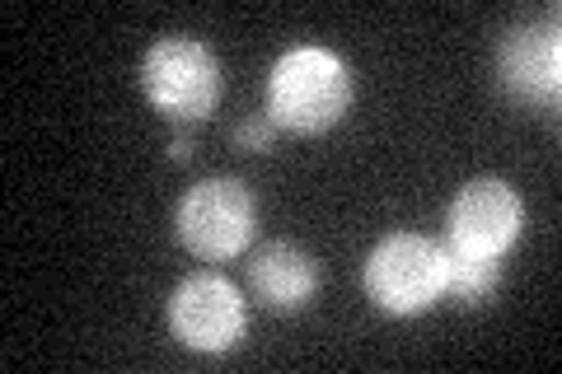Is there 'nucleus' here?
<instances>
[{"instance_id": "9d476101", "label": "nucleus", "mask_w": 562, "mask_h": 374, "mask_svg": "<svg viewBox=\"0 0 562 374\" xmlns=\"http://www.w3.org/2000/svg\"><path fill=\"white\" fill-rule=\"evenodd\" d=\"M272 136H277L272 117H249V122H239V127H235V140H239L244 150H268Z\"/></svg>"}, {"instance_id": "1a4fd4ad", "label": "nucleus", "mask_w": 562, "mask_h": 374, "mask_svg": "<svg viewBox=\"0 0 562 374\" xmlns=\"http://www.w3.org/2000/svg\"><path fill=\"white\" fill-rule=\"evenodd\" d=\"M436 253H441V295H454L460 305H483V299L497 291L502 281V258L473 253V248L454 243V239H436Z\"/></svg>"}, {"instance_id": "39448f33", "label": "nucleus", "mask_w": 562, "mask_h": 374, "mask_svg": "<svg viewBox=\"0 0 562 374\" xmlns=\"http://www.w3.org/2000/svg\"><path fill=\"white\" fill-rule=\"evenodd\" d=\"M169 332L202 355L231 351L244 337V295L216 272L183 276L169 295Z\"/></svg>"}, {"instance_id": "f03ea898", "label": "nucleus", "mask_w": 562, "mask_h": 374, "mask_svg": "<svg viewBox=\"0 0 562 374\" xmlns=\"http://www.w3.org/2000/svg\"><path fill=\"white\" fill-rule=\"evenodd\" d=\"M140 89L169 122H202L221 103V61L206 43L169 33L140 57Z\"/></svg>"}, {"instance_id": "423d86ee", "label": "nucleus", "mask_w": 562, "mask_h": 374, "mask_svg": "<svg viewBox=\"0 0 562 374\" xmlns=\"http://www.w3.org/2000/svg\"><path fill=\"white\" fill-rule=\"evenodd\" d=\"M497 76L502 89L530 109H558L562 94V38L558 20L516 24L497 47Z\"/></svg>"}, {"instance_id": "9b49d317", "label": "nucleus", "mask_w": 562, "mask_h": 374, "mask_svg": "<svg viewBox=\"0 0 562 374\" xmlns=\"http://www.w3.org/2000/svg\"><path fill=\"white\" fill-rule=\"evenodd\" d=\"M169 155H173V159H188V155H192V146H188V136H179V140H173V146H169Z\"/></svg>"}, {"instance_id": "6e6552de", "label": "nucleus", "mask_w": 562, "mask_h": 374, "mask_svg": "<svg viewBox=\"0 0 562 374\" xmlns=\"http://www.w3.org/2000/svg\"><path fill=\"white\" fill-rule=\"evenodd\" d=\"M249 291L268 309L291 314V309L310 305V295L319 291V267H314V258L295 243H281V239L262 243L249 262Z\"/></svg>"}, {"instance_id": "f257e3e1", "label": "nucleus", "mask_w": 562, "mask_h": 374, "mask_svg": "<svg viewBox=\"0 0 562 374\" xmlns=\"http://www.w3.org/2000/svg\"><path fill=\"white\" fill-rule=\"evenodd\" d=\"M351 103V76L328 47H291L272 66L268 117L295 136H319L338 127Z\"/></svg>"}, {"instance_id": "20e7f679", "label": "nucleus", "mask_w": 562, "mask_h": 374, "mask_svg": "<svg viewBox=\"0 0 562 374\" xmlns=\"http://www.w3.org/2000/svg\"><path fill=\"white\" fill-rule=\"evenodd\" d=\"M173 229L188 253L206 262H231L254 239V192L239 178H202L183 192Z\"/></svg>"}, {"instance_id": "7ed1b4c3", "label": "nucleus", "mask_w": 562, "mask_h": 374, "mask_svg": "<svg viewBox=\"0 0 562 374\" xmlns=\"http://www.w3.org/2000/svg\"><path fill=\"white\" fill-rule=\"evenodd\" d=\"M366 299L380 314L413 318L441 299V253L436 239L398 229V235L380 239L375 253L366 258Z\"/></svg>"}, {"instance_id": "0eeeda50", "label": "nucleus", "mask_w": 562, "mask_h": 374, "mask_svg": "<svg viewBox=\"0 0 562 374\" xmlns=\"http://www.w3.org/2000/svg\"><path fill=\"white\" fill-rule=\"evenodd\" d=\"M520 197L512 183L502 178H473L469 188H460V197L450 202V220H446V239L473 248L487 258H506L512 243L520 239Z\"/></svg>"}]
</instances>
